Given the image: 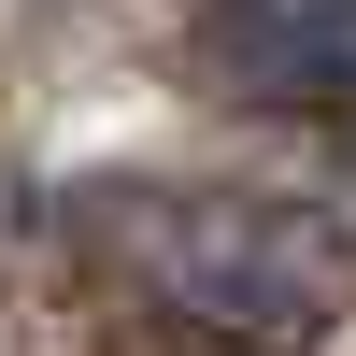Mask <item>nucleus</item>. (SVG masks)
Wrapping results in <instances>:
<instances>
[{
    "mask_svg": "<svg viewBox=\"0 0 356 356\" xmlns=\"http://www.w3.org/2000/svg\"><path fill=\"white\" fill-rule=\"evenodd\" d=\"M86 243L157 314H186L214 342H257V356L314 342L356 300V243L314 200H271V186H86Z\"/></svg>",
    "mask_w": 356,
    "mask_h": 356,
    "instance_id": "nucleus-1",
    "label": "nucleus"
},
{
    "mask_svg": "<svg viewBox=\"0 0 356 356\" xmlns=\"http://www.w3.org/2000/svg\"><path fill=\"white\" fill-rule=\"evenodd\" d=\"M243 57L271 86H356V0H243Z\"/></svg>",
    "mask_w": 356,
    "mask_h": 356,
    "instance_id": "nucleus-2",
    "label": "nucleus"
}]
</instances>
